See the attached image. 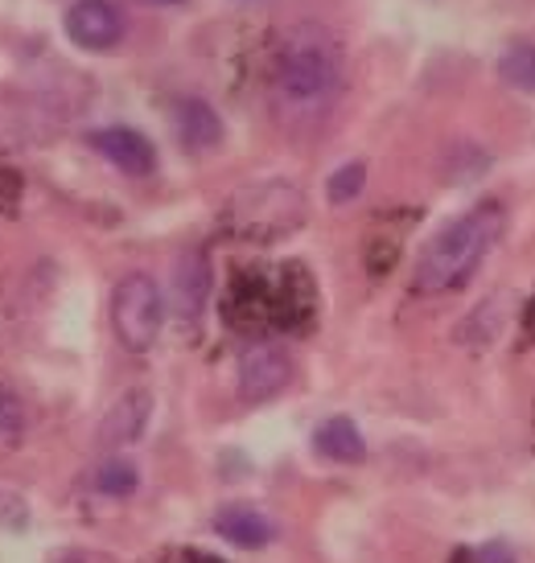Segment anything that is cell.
<instances>
[{"instance_id":"30bf717a","label":"cell","mask_w":535,"mask_h":563,"mask_svg":"<svg viewBox=\"0 0 535 563\" xmlns=\"http://www.w3.org/2000/svg\"><path fill=\"white\" fill-rule=\"evenodd\" d=\"M177 136L189 153H210L222 141L219 115L206 108L203 99H186V103H177Z\"/></svg>"},{"instance_id":"277c9868","label":"cell","mask_w":535,"mask_h":563,"mask_svg":"<svg viewBox=\"0 0 535 563\" xmlns=\"http://www.w3.org/2000/svg\"><path fill=\"white\" fill-rule=\"evenodd\" d=\"M293 383V358L284 354L281 345H248L239 358V395L248 404H268L276 399Z\"/></svg>"},{"instance_id":"7c38bea8","label":"cell","mask_w":535,"mask_h":563,"mask_svg":"<svg viewBox=\"0 0 535 563\" xmlns=\"http://www.w3.org/2000/svg\"><path fill=\"white\" fill-rule=\"evenodd\" d=\"M499 79L511 87V91L535 95V46H511L499 58Z\"/></svg>"},{"instance_id":"9a60e30c","label":"cell","mask_w":535,"mask_h":563,"mask_svg":"<svg viewBox=\"0 0 535 563\" xmlns=\"http://www.w3.org/2000/svg\"><path fill=\"white\" fill-rule=\"evenodd\" d=\"M25 428V404L13 387L0 383V437H17Z\"/></svg>"},{"instance_id":"52a82bcc","label":"cell","mask_w":535,"mask_h":563,"mask_svg":"<svg viewBox=\"0 0 535 563\" xmlns=\"http://www.w3.org/2000/svg\"><path fill=\"white\" fill-rule=\"evenodd\" d=\"M206 280H210V272H206L203 255L182 251L174 267V284H170V300H174L182 321H198V313L206 309Z\"/></svg>"},{"instance_id":"4fadbf2b","label":"cell","mask_w":535,"mask_h":563,"mask_svg":"<svg viewBox=\"0 0 535 563\" xmlns=\"http://www.w3.org/2000/svg\"><path fill=\"white\" fill-rule=\"evenodd\" d=\"M367 186V165L362 161H347L342 169L330 173V181H326V198H330L334 206H347L359 198V189Z\"/></svg>"},{"instance_id":"7a4b0ae2","label":"cell","mask_w":535,"mask_h":563,"mask_svg":"<svg viewBox=\"0 0 535 563\" xmlns=\"http://www.w3.org/2000/svg\"><path fill=\"white\" fill-rule=\"evenodd\" d=\"M342 87L338 54L317 37H301L284 49L276 70V111L288 128L321 124Z\"/></svg>"},{"instance_id":"5bb4252c","label":"cell","mask_w":535,"mask_h":563,"mask_svg":"<svg viewBox=\"0 0 535 563\" xmlns=\"http://www.w3.org/2000/svg\"><path fill=\"white\" fill-rule=\"evenodd\" d=\"M137 485H141V473L132 470L128 461H103L99 473H95V489H99V494H116V498H124V494H132Z\"/></svg>"},{"instance_id":"2e32d148","label":"cell","mask_w":535,"mask_h":563,"mask_svg":"<svg viewBox=\"0 0 535 563\" xmlns=\"http://www.w3.org/2000/svg\"><path fill=\"white\" fill-rule=\"evenodd\" d=\"M482 563H515V560H511V551H506L503 543H490V548L482 551Z\"/></svg>"},{"instance_id":"9c48e42d","label":"cell","mask_w":535,"mask_h":563,"mask_svg":"<svg viewBox=\"0 0 535 563\" xmlns=\"http://www.w3.org/2000/svg\"><path fill=\"white\" fill-rule=\"evenodd\" d=\"M314 449L326 456V461L359 465L362 456H367V440H362V432L354 428V420H347V416H330V420L317 423Z\"/></svg>"},{"instance_id":"5b68a950","label":"cell","mask_w":535,"mask_h":563,"mask_svg":"<svg viewBox=\"0 0 535 563\" xmlns=\"http://www.w3.org/2000/svg\"><path fill=\"white\" fill-rule=\"evenodd\" d=\"M63 33L79 49L103 54L124 37V13L111 0H75L63 16Z\"/></svg>"},{"instance_id":"8fae6325","label":"cell","mask_w":535,"mask_h":563,"mask_svg":"<svg viewBox=\"0 0 535 563\" xmlns=\"http://www.w3.org/2000/svg\"><path fill=\"white\" fill-rule=\"evenodd\" d=\"M144 420H149V395L132 391L128 399L111 407L108 423H103V437L116 440V444H128V440H137L144 432Z\"/></svg>"},{"instance_id":"ba28073f","label":"cell","mask_w":535,"mask_h":563,"mask_svg":"<svg viewBox=\"0 0 535 563\" xmlns=\"http://www.w3.org/2000/svg\"><path fill=\"white\" fill-rule=\"evenodd\" d=\"M215 531H219L227 543H236V548L260 551L276 539V522L268 515H260V510H252V506H227V510H219V518H215Z\"/></svg>"},{"instance_id":"6da1fadb","label":"cell","mask_w":535,"mask_h":563,"mask_svg":"<svg viewBox=\"0 0 535 563\" xmlns=\"http://www.w3.org/2000/svg\"><path fill=\"white\" fill-rule=\"evenodd\" d=\"M499 239H503V206H473L470 214H461V219H454L449 227H441L433 235V243L416 260V276L412 280L428 297L457 292L482 267V260H487Z\"/></svg>"},{"instance_id":"3957f363","label":"cell","mask_w":535,"mask_h":563,"mask_svg":"<svg viewBox=\"0 0 535 563\" xmlns=\"http://www.w3.org/2000/svg\"><path fill=\"white\" fill-rule=\"evenodd\" d=\"M111 329H116V338L132 354L153 350V342H157L161 329H165V297H161L153 276L132 272V276H124V280L116 284V292H111Z\"/></svg>"},{"instance_id":"8992f818","label":"cell","mask_w":535,"mask_h":563,"mask_svg":"<svg viewBox=\"0 0 535 563\" xmlns=\"http://www.w3.org/2000/svg\"><path fill=\"white\" fill-rule=\"evenodd\" d=\"M91 148L108 161V165L128 173V177H144V173H153V165H157V148L149 144V136L137 132V128H124V124H111V128L91 132Z\"/></svg>"}]
</instances>
